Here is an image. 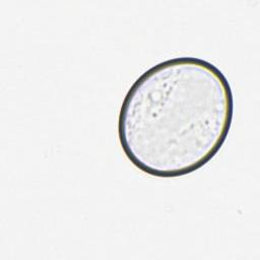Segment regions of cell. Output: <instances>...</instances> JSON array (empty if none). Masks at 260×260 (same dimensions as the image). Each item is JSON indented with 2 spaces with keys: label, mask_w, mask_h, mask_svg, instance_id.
<instances>
[{
  "label": "cell",
  "mask_w": 260,
  "mask_h": 260,
  "mask_svg": "<svg viewBox=\"0 0 260 260\" xmlns=\"http://www.w3.org/2000/svg\"><path fill=\"white\" fill-rule=\"evenodd\" d=\"M234 117L228 78L197 57H175L144 71L118 116L121 148L142 173L177 178L198 171L220 150Z\"/></svg>",
  "instance_id": "cell-1"
}]
</instances>
